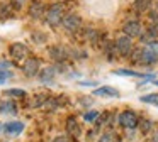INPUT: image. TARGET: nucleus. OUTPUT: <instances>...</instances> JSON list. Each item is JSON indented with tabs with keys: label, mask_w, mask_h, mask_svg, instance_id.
<instances>
[{
	"label": "nucleus",
	"mask_w": 158,
	"mask_h": 142,
	"mask_svg": "<svg viewBox=\"0 0 158 142\" xmlns=\"http://www.w3.org/2000/svg\"><path fill=\"white\" fill-rule=\"evenodd\" d=\"M63 14H65V5L63 3H53L48 10H46V22L51 27H56L61 24Z\"/></svg>",
	"instance_id": "obj_1"
},
{
	"label": "nucleus",
	"mask_w": 158,
	"mask_h": 142,
	"mask_svg": "<svg viewBox=\"0 0 158 142\" xmlns=\"http://www.w3.org/2000/svg\"><path fill=\"white\" fill-rule=\"evenodd\" d=\"M117 120H119V125L124 128H136L138 124H139V118H138V115L134 113L133 110H124L119 113V117H117Z\"/></svg>",
	"instance_id": "obj_2"
},
{
	"label": "nucleus",
	"mask_w": 158,
	"mask_h": 142,
	"mask_svg": "<svg viewBox=\"0 0 158 142\" xmlns=\"http://www.w3.org/2000/svg\"><path fill=\"white\" fill-rule=\"evenodd\" d=\"M116 47H117V53L123 57H129V54L133 53V41H131L129 36H121L116 41Z\"/></svg>",
	"instance_id": "obj_3"
},
{
	"label": "nucleus",
	"mask_w": 158,
	"mask_h": 142,
	"mask_svg": "<svg viewBox=\"0 0 158 142\" xmlns=\"http://www.w3.org/2000/svg\"><path fill=\"white\" fill-rule=\"evenodd\" d=\"M9 54H10L15 61H22V59H27L29 49H27V46H24L22 42H14L9 47Z\"/></svg>",
	"instance_id": "obj_4"
},
{
	"label": "nucleus",
	"mask_w": 158,
	"mask_h": 142,
	"mask_svg": "<svg viewBox=\"0 0 158 142\" xmlns=\"http://www.w3.org/2000/svg\"><path fill=\"white\" fill-rule=\"evenodd\" d=\"M123 32H124V36H129L131 39L133 37H138V36H141V32H143V27H141V24L138 22V20H127L126 24L123 26Z\"/></svg>",
	"instance_id": "obj_5"
},
{
	"label": "nucleus",
	"mask_w": 158,
	"mask_h": 142,
	"mask_svg": "<svg viewBox=\"0 0 158 142\" xmlns=\"http://www.w3.org/2000/svg\"><path fill=\"white\" fill-rule=\"evenodd\" d=\"M61 26L65 27L66 30H77L80 29V26H82V19H80V15H77V14H68V15L63 17L61 20Z\"/></svg>",
	"instance_id": "obj_6"
},
{
	"label": "nucleus",
	"mask_w": 158,
	"mask_h": 142,
	"mask_svg": "<svg viewBox=\"0 0 158 142\" xmlns=\"http://www.w3.org/2000/svg\"><path fill=\"white\" fill-rule=\"evenodd\" d=\"M22 71L26 76H36L39 73V59L38 57H27L22 64Z\"/></svg>",
	"instance_id": "obj_7"
},
{
	"label": "nucleus",
	"mask_w": 158,
	"mask_h": 142,
	"mask_svg": "<svg viewBox=\"0 0 158 142\" xmlns=\"http://www.w3.org/2000/svg\"><path fill=\"white\" fill-rule=\"evenodd\" d=\"M158 61V56L155 53H151L146 46L144 49H141V57H139V64H144V66H151Z\"/></svg>",
	"instance_id": "obj_8"
},
{
	"label": "nucleus",
	"mask_w": 158,
	"mask_h": 142,
	"mask_svg": "<svg viewBox=\"0 0 158 142\" xmlns=\"http://www.w3.org/2000/svg\"><path fill=\"white\" fill-rule=\"evenodd\" d=\"M94 97H107V98H116L119 97V91L112 86H102L94 90Z\"/></svg>",
	"instance_id": "obj_9"
},
{
	"label": "nucleus",
	"mask_w": 158,
	"mask_h": 142,
	"mask_svg": "<svg viewBox=\"0 0 158 142\" xmlns=\"http://www.w3.org/2000/svg\"><path fill=\"white\" fill-rule=\"evenodd\" d=\"M2 128H4V132L9 135H17L24 130V124H22V122H9V124H5Z\"/></svg>",
	"instance_id": "obj_10"
},
{
	"label": "nucleus",
	"mask_w": 158,
	"mask_h": 142,
	"mask_svg": "<svg viewBox=\"0 0 158 142\" xmlns=\"http://www.w3.org/2000/svg\"><path fill=\"white\" fill-rule=\"evenodd\" d=\"M66 132H68V135H72V137H78L80 135V125H78V122H77L75 117L66 118Z\"/></svg>",
	"instance_id": "obj_11"
},
{
	"label": "nucleus",
	"mask_w": 158,
	"mask_h": 142,
	"mask_svg": "<svg viewBox=\"0 0 158 142\" xmlns=\"http://www.w3.org/2000/svg\"><path fill=\"white\" fill-rule=\"evenodd\" d=\"M0 113H5V115H15L17 113V107L12 100H5L0 103Z\"/></svg>",
	"instance_id": "obj_12"
},
{
	"label": "nucleus",
	"mask_w": 158,
	"mask_h": 142,
	"mask_svg": "<svg viewBox=\"0 0 158 142\" xmlns=\"http://www.w3.org/2000/svg\"><path fill=\"white\" fill-rule=\"evenodd\" d=\"M55 74H56L55 68H44V69H41V73H39V80H41V83H53Z\"/></svg>",
	"instance_id": "obj_13"
},
{
	"label": "nucleus",
	"mask_w": 158,
	"mask_h": 142,
	"mask_svg": "<svg viewBox=\"0 0 158 142\" xmlns=\"http://www.w3.org/2000/svg\"><path fill=\"white\" fill-rule=\"evenodd\" d=\"M43 12H44V5H43L41 2H32L31 7H29V15L32 17V19H39V17L43 15Z\"/></svg>",
	"instance_id": "obj_14"
},
{
	"label": "nucleus",
	"mask_w": 158,
	"mask_h": 142,
	"mask_svg": "<svg viewBox=\"0 0 158 142\" xmlns=\"http://www.w3.org/2000/svg\"><path fill=\"white\" fill-rule=\"evenodd\" d=\"M49 54H51V57L55 61H63L66 57V51L63 49V47H60V46H53V47H49Z\"/></svg>",
	"instance_id": "obj_15"
},
{
	"label": "nucleus",
	"mask_w": 158,
	"mask_h": 142,
	"mask_svg": "<svg viewBox=\"0 0 158 142\" xmlns=\"http://www.w3.org/2000/svg\"><path fill=\"white\" fill-rule=\"evenodd\" d=\"M104 51H106V56L109 61L114 59V56H117V47H116V41L114 42H107L106 47H104Z\"/></svg>",
	"instance_id": "obj_16"
},
{
	"label": "nucleus",
	"mask_w": 158,
	"mask_h": 142,
	"mask_svg": "<svg viewBox=\"0 0 158 142\" xmlns=\"http://www.w3.org/2000/svg\"><path fill=\"white\" fill-rule=\"evenodd\" d=\"M143 103H150V105H155V107H158V93H148V95H143V97L139 98Z\"/></svg>",
	"instance_id": "obj_17"
},
{
	"label": "nucleus",
	"mask_w": 158,
	"mask_h": 142,
	"mask_svg": "<svg viewBox=\"0 0 158 142\" xmlns=\"http://www.w3.org/2000/svg\"><path fill=\"white\" fill-rule=\"evenodd\" d=\"M133 7L138 10V12H144V10L150 7V2H148V0H136V2L133 3Z\"/></svg>",
	"instance_id": "obj_18"
},
{
	"label": "nucleus",
	"mask_w": 158,
	"mask_h": 142,
	"mask_svg": "<svg viewBox=\"0 0 158 142\" xmlns=\"http://www.w3.org/2000/svg\"><path fill=\"white\" fill-rule=\"evenodd\" d=\"M46 100H48V98H46L44 95H36L31 100V107H41V105L46 103Z\"/></svg>",
	"instance_id": "obj_19"
},
{
	"label": "nucleus",
	"mask_w": 158,
	"mask_h": 142,
	"mask_svg": "<svg viewBox=\"0 0 158 142\" xmlns=\"http://www.w3.org/2000/svg\"><path fill=\"white\" fill-rule=\"evenodd\" d=\"M148 34H150L151 37H158V17L153 19V24H151L150 29H148Z\"/></svg>",
	"instance_id": "obj_20"
},
{
	"label": "nucleus",
	"mask_w": 158,
	"mask_h": 142,
	"mask_svg": "<svg viewBox=\"0 0 158 142\" xmlns=\"http://www.w3.org/2000/svg\"><path fill=\"white\" fill-rule=\"evenodd\" d=\"M5 95H10V97H15V98H22V97H26V91L17 90V88H10V90L5 91Z\"/></svg>",
	"instance_id": "obj_21"
},
{
	"label": "nucleus",
	"mask_w": 158,
	"mask_h": 142,
	"mask_svg": "<svg viewBox=\"0 0 158 142\" xmlns=\"http://www.w3.org/2000/svg\"><path fill=\"white\" fill-rule=\"evenodd\" d=\"M138 125H139V128H141V132H143V134H148V132L151 130V127H153V124H151L150 120H144V118Z\"/></svg>",
	"instance_id": "obj_22"
},
{
	"label": "nucleus",
	"mask_w": 158,
	"mask_h": 142,
	"mask_svg": "<svg viewBox=\"0 0 158 142\" xmlns=\"http://www.w3.org/2000/svg\"><path fill=\"white\" fill-rule=\"evenodd\" d=\"M97 117H99V112L97 110H90V112H87V113L83 115V118H85L87 122H94Z\"/></svg>",
	"instance_id": "obj_23"
},
{
	"label": "nucleus",
	"mask_w": 158,
	"mask_h": 142,
	"mask_svg": "<svg viewBox=\"0 0 158 142\" xmlns=\"http://www.w3.org/2000/svg\"><path fill=\"white\" fill-rule=\"evenodd\" d=\"M99 142H116V137L112 134H102L99 137Z\"/></svg>",
	"instance_id": "obj_24"
},
{
	"label": "nucleus",
	"mask_w": 158,
	"mask_h": 142,
	"mask_svg": "<svg viewBox=\"0 0 158 142\" xmlns=\"http://www.w3.org/2000/svg\"><path fill=\"white\" fill-rule=\"evenodd\" d=\"M146 47L151 51V53H155L158 56V41H150V42L146 44Z\"/></svg>",
	"instance_id": "obj_25"
},
{
	"label": "nucleus",
	"mask_w": 158,
	"mask_h": 142,
	"mask_svg": "<svg viewBox=\"0 0 158 142\" xmlns=\"http://www.w3.org/2000/svg\"><path fill=\"white\" fill-rule=\"evenodd\" d=\"M9 78H10V73H9V71L0 69V85L5 83V80H9Z\"/></svg>",
	"instance_id": "obj_26"
},
{
	"label": "nucleus",
	"mask_w": 158,
	"mask_h": 142,
	"mask_svg": "<svg viewBox=\"0 0 158 142\" xmlns=\"http://www.w3.org/2000/svg\"><path fill=\"white\" fill-rule=\"evenodd\" d=\"M53 142H70V139H68V135H58V137H55Z\"/></svg>",
	"instance_id": "obj_27"
},
{
	"label": "nucleus",
	"mask_w": 158,
	"mask_h": 142,
	"mask_svg": "<svg viewBox=\"0 0 158 142\" xmlns=\"http://www.w3.org/2000/svg\"><path fill=\"white\" fill-rule=\"evenodd\" d=\"M151 142H158V132H156V134H153V137H151Z\"/></svg>",
	"instance_id": "obj_28"
},
{
	"label": "nucleus",
	"mask_w": 158,
	"mask_h": 142,
	"mask_svg": "<svg viewBox=\"0 0 158 142\" xmlns=\"http://www.w3.org/2000/svg\"><path fill=\"white\" fill-rule=\"evenodd\" d=\"M153 85H156V86H158V80H155V81H153Z\"/></svg>",
	"instance_id": "obj_29"
}]
</instances>
